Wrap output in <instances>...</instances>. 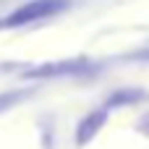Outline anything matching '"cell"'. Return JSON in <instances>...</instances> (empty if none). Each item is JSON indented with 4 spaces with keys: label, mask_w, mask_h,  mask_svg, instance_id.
Returning a JSON list of instances; mask_svg holds the SVG:
<instances>
[{
    "label": "cell",
    "mask_w": 149,
    "mask_h": 149,
    "mask_svg": "<svg viewBox=\"0 0 149 149\" xmlns=\"http://www.w3.org/2000/svg\"><path fill=\"white\" fill-rule=\"evenodd\" d=\"M68 5V0H29L24 5H18L10 16H5L0 21V26H24V24H34L39 18L55 16Z\"/></svg>",
    "instance_id": "obj_1"
},
{
    "label": "cell",
    "mask_w": 149,
    "mask_h": 149,
    "mask_svg": "<svg viewBox=\"0 0 149 149\" xmlns=\"http://www.w3.org/2000/svg\"><path fill=\"white\" fill-rule=\"evenodd\" d=\"M92 65L84 63V60H73V63H47V65H39L34 71H26L29 79H52V76H68V73H86Z\"/></svg>",
    "instance_id": "obj_2"
},
{
    "label": "cell",
    "mask_w": 149,
    "mask_h": 149,
    "mask_svg": "<svg viewBox=\"0 0 149 149\" xmlns=\"http://www.w3.org/2000/svg\"><path fill=\"white\" fill-rule=\"evenodd\" d=\"M107 110L110 107H102V110H94V113H89L81 123H79V136H76V144L79 147H84L86 141H92V136L100 131V126L107 120Z\"/></svg>",
    "instance_id": "obj_3"
},
{
    "label": "cell",
    "mask_w": 149,
    "mask_h": 149,
    "mask_svg": "<svg viewBox=\"0 0 149 149\" xmlns=\"http://www.w3.org/2000/svg\"><path fill=\"white\" fill-rule=\"evenodd\" d=\"M24 94H26V92H10V94H0V110H5V107L16 105V102H18Z\"/></svg>",
    "instance_id": "obj_4"
}]
</instances>
